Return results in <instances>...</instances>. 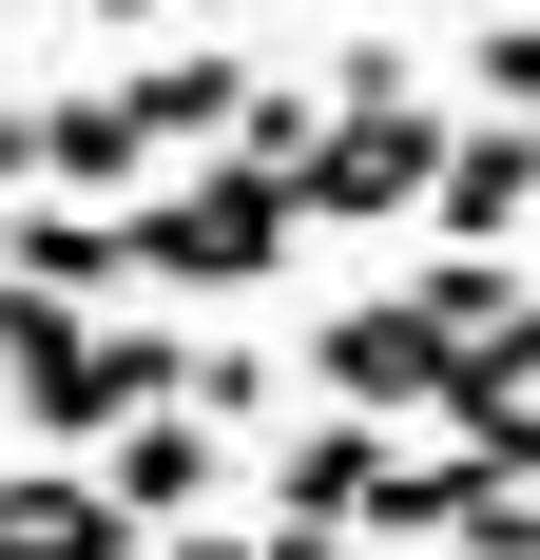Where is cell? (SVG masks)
<instances>
[{"label": "cell", "mask_w": 540, "mask_h": 560, "mask_svg": "<svg viewBox=\"0 0 540 560\" xmlns=\"http://www.w3.org/2000/svg\"><path fill=\"white\" fill-rule=\"evenodd\" d=\"M116 252H136V290H270L290 271V194L251 155H213V174H174V194H136Z\"/></svg>", "instance_id": "6da1fadb"}, {"label": "cell", "mask_w": 540, "mask_h": 560, "mask_svg": "<svg viewBox=\"0 0 540 560\" xmlns=\"http://www.w3.org/2000/svg\"><path fill=\"white\" fill-rule=\"evenodd\" d=\"M425 155H444V116H425V97H328V116H309V155H290V232L425 213Z\"/></svg>", "instance_id": "7a4b0ae2"}, {"label": "cell", "mask_w": 540, "mask_h": 560, "mask_svg": "<svg viewBox=\"0 0 540 560\" xmlns=\"http://www.w3.org/2000/svg\"><path fill=\"white\" fill-rule=\"evenodd\" d=\"M309 387H328V425H406V406L444 387V329L386 290V310H328L309 329Z\"/></svg>", "instance_id": "3957f363"}, {"label": "cell", "mask_w": 540, "mask_h": 560, "mask_svg": "<svg viewBox=\"0 0 540 560\" xmlns=\"http://www.w3.org/2000/svg\"><path fill=\"white\" fill-rule=\"evenodd\" d=\"M213 483H232V445H213V425H174V406H136V425H97V503L136 522V541H155V522H193Z\"/></svg>", "instance_id": "277c9868"}, {"label": "cell", "mask_w": 540, "mask_h": 560, "mask_svg": "<svg viewBox=\"0 0 540 560\" xmlns=\"http://www.w3.org/2000/svg\"><path fill=\"white\" fill-rule=\"evenodd\" d=\"M521 194H540V136H521V116H483V136L425 155V232H444V252H521Z\"/></svg>", "instance_id": "5b68a950"}, {"label": "cell", "mask_w": 540, "mask_h": 560, "mask_svg": "<svg viewBox=\"0 0 540 560\" xmlns=\"http://www.w3.org/2000/svg\"><path fill=\"white\" fill-rule=\"evenodd\" d=\"M425 406L463 425V464H521V445H540V329H463Z\"/></svg>", "instance_id": "8992f818"}, {"label": "cell", "mask_w": 540, "mask_h": 560, "mask_svg": "<svg viewBox=\"0 0 540 560\" xmlns=\"http://www.w3.org/2000/svg\"><path fill=\"white\" fill-rule=\"evenodd\" d=\"M0 290H58V310H116V290H136V252H116V213L39 194V213H0Z\"/></svg>", "instance_id": "52a82bcc"}, {"label": "cell", "mask_w": 540, "mask_h": 560, "mask_svg": "<svg viewBox=\"0 0 540 560\" xmlns=\"http://www.w3.org/2000/svg\"><path fill=\"white\" fill-rule=\"evenodd\" d=\"M232 97H251V58H213V39H155V58H116V116H136L155 155L232 136Z\"/></svg>", "instance_id": "ba28073f"}, {"label": "cell", "mask_w": 540, "mask_h": 560, "mask_svg": "<svg viewBox=\"0 0 540 560\" xmlns=\"http://www.w3.org/2000/svg\"><path fill=\"white\" fill-rule=\"evenodd\" d=\"M39 174L78 194V213H136V194H155V136L116 116V78H78V97L39 116Z\"/></svg>", "instance_id": "9c48e42d"}, {"label": "cell", "mask_w": 540, "mask_h": 560, "mask_svg": "<svg viewBox=\"0 0 540 560\" xmlns=\"http://www.w3.org/2000/svg\"><path fill=\"white\" fill-rule=\"evenodd\" d=\"M0 560H136V522L97 503V464H0Z\"/></svg>", "instance_id": "30bf717a"}, {"label": "cell", "mask_w": 540, "mask_h": 560, "mask_svg": "<svg viewBox=\"0 0 540 560\" xmlns=\"http://www.w3.org/2000/svg\"><path fill=\"white\" fill-rule=\"evenodd\" d=\"M367 503H386V425H290L270 445V522H348L367 541Z\"/></svg>", "instance_id": "8fae6325"}, {"label": "cell", "mask_w": 540, "mask_h": 560, "mask_svg": "<svg viewBox=\"0 0 540 560\" xmlns=\"http://www.w3.org/2000/svg\"><path fill=\"white\" fill-rule=\"evenodd\" d=\"M463 97H483V116H521V97H540V39H521V0H483V39H463Z\"/></svg>", "instance_id": "7c38bea8"}, {"label": "cell", "mask_w": 540, "mask_h": 560, "mask_svg": "<svg viewBox=\"0 0 540 560\" xmlns=\"http://www.w3.org/2000/svg\"><path fill=\"white\" fill-rule=\"evenodd\" d=\"M251 560H367L348 522H251Z\"/></svg>", "instance_id": "4fadbf2b"}, {"label": "cell", "mask_w": 540, "mask_h": 560, "mask_svg": "<svg viewBox=\"0 0 540 560\" xmlns=\"http://www.w3.org/2000/svg\"><path fill=\"white\" fill-rule=\"evenodd\" d=\"M20 174H39V97L0 78V194H20Z\"/></svg>", "instance_id": "5bb4252c"}, {"label": "cell", "mask_w": 540, "mask_h": 560, "mask_svg": "<svg viewBox=\"0 0 540 560\" xmlns=\"http://www.w3.org/2000/svg\"><path fill=\"white\" fill-rule=\"evenodd\" d=\"M155 560H251V522H155Z\"/></svg>", "instance_id": "9a60e30c"}, {"label": "cell", "mask_w": 540, "mask_h": 560, "mask_svg": "<svg viewBox=\"0 0 540 560\" xmlns=\"http://www.w3.org/2000/svg\"><path fill=\"white\" fill-rule=\"evenodd\" d=\"M97 20H116V39H136V20H174V0H97Z\"/></svg>", "instance_id": "2e32d148"}]
</instances>
